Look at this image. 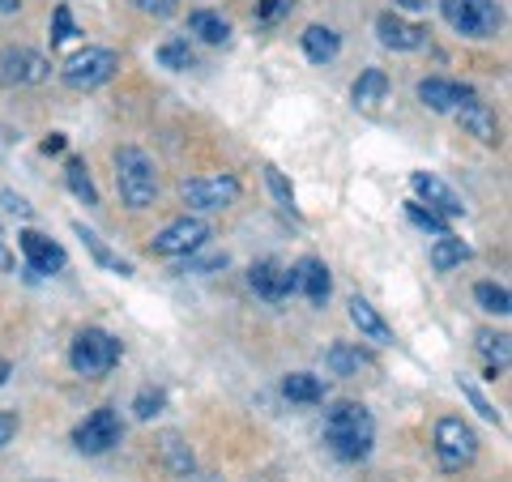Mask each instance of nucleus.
Listing matches in <instances>:
<instances>
[{"mask_svg":"<svg viewBox=\"0 0 512 482\" xmlns=\"http://www.w3.org/2000/svg\"><path fill=\"white\" fill-rule=\"evenodd\" d=\"M18 5H22V0H0V13H13Z\"/></svg>","mask_w":512,"mask_h":482,"instance_id":"43","label":"nucleus"},{"mask_svg":"<svg viewBox=\"0 0 512 482\" xmlns=\"http://www.w3.org/2000/svg\"><path fill=\"white\" fill-rule=\"evenodd\" d=\"M188 30L197 35L201 43H227L231 39V22L214 9H192L188 13Z\"/></svg>","mask_w":512,"mask_h":482,"instance_id":"21","label":"nucleus"},{"mask_svg":"<svg viewBox=\"0 0 512 482\" xmlns=\"http://www.w3.org/2000/svg\"><path fill=\"white\" fill-rule=\"evenodd\" d=\"M402 5H410V9H423V5H427V0H402Z\"/></svg>","mask_w":512,"mask_h":482,"instance_id":"46","label":"nucleus"},{"mask_svg":"<svg viewBox=\"0 0 512 482\" xmlns=\"http://www.w3.org/2000/svg\"><path fill=\"white\" fill-rule=\"evenodd\" d=\"M180 197L188 210L197 214H210V210H227V205L239 201V180L235 175H197V180H184L180 184Z\"/></svg>","mask_w":512,"mask_h":482,"instance_id":"7","label":"nucleus"},{"mask_svg":"<svg viewBox=\"0 0 512 482\" xmlns=\"http://www.w3.org/2000/svg\"><path fill=\"white\" fill-rule=\"evenodd\" d=\"M13 436H18V419H13V414H0V448L13 444Z\"/></svg>","mask_w":512,"mask_h":482,"instance_id":"39","label":"nucleus"},{"mask_svg":"<svg viewBox=\"0 0 512 482\" xmlns=\"http://www.w3.org/2000/svg\"><path fill=\"white\" fill-rule=\"evenodd\" d=\"M478 350L495 363V372H504L508 367V337L504 333H478Z\"/></svg>","mask_w":512,"mask_h":482,"instance_id":"30","label":"nucleus"},{"mask_svg":"<svg viewBox=\"0 0 512 482\" xmlns=\"http://www.w3.org/2000/svg\"><path fill=\"white\" fill-rule=\"evenodd\" d=\"M47 482H52V478H47Z\"/></svg>","mask_w":512,"mask_h":482,"instance_id":"47","label":"nucleus"},{"mask_svg":"<svg viewBox=\"0 0 512 482\" xmlns=\"http://www.w3.org/2000/svg\"><path fill=\"white\" fill-rule=\"evenodd\" d=\"M325 444L338 453L342 461H363L376 444V423L359 401H338L325 414Z\"/></svg>","mask_w":512,"mask_h":482,"instance_id":"1","label":"nucleus"},{"mask_svg":"<svg viewBox=\"0 0 512 482\" xmlns=\"http://www.w3.org/2000/svg\"><path fill=\"white\" fill-rule=\"evenodd\" d=\"M325 367L333 376H359L363 367H372V359L363 355L359 346H346V342H333L329 350H325Z\"/></svg>","mask_w":512,"mask_h":482,"instance_id":"22","label":"nucleus"},{"mask_svg":"<svg viewBox=\"0 0 512 482\" xmlns=\"http://www.w3.org/2000/svg\"><path fill=\"white\" fill-rule=\"evenodd\" d=\"M9 372H13V367H9V359H0V384L9 380Z\"/></svg>","mask_w":512,"mask_h":482,"instance_id":"44","label":"nucleus"},{"mask_svg":"<svg viewBox=\"0 0 512 482\" xmlns=\"http://www.w3.org/2000/svg\"><path fill=\"white\" fill-rule=\"evenodd\" d=\"M350 94H355V107L376 111V107L384 103V94H389V77H384V69H363Z\"/></svg>","mask_w":512,"mask_h":482,"instance_id":"23","label":"nucleus"},{"mask_svg":"<svg viewBox=\"0 0 512 482\" xmlns=\"http://www.w3.org/2000/svg\"><path fill=\"white\" fill-rule=\"evenodd\" d=\"M22 256H26V269L30 273H39V278H52V273H60L64 265H69V256H64L60 244H52L47 235L39 231H22Z\"/></svg>","mask_w":512,"mask_h":482,"instance_id":"13","label":"nucleus"},{"mask_svg":"<svg viewBox=\"0 0 512 482\" xmlns=\"http://www.w3.org/2000/svg\"><path fill=\"white\" fill-rule=\"evenodd\" d=\"M466 261H470V244H461L453 231L436 235V244H431V269L448 273V269H457V265H466Z\"/></svg>","mask_w":512,"mask_h":482,"instance_id":"20","label":"nucleus"},{"mask_svg":"<svg viewBox=\"0 0 512 482\" xmlns=\"http://www.w3.org/2000/svg\"><path fill=\"white\" fill-rule=\"evenodd\" d=\"M52 77V60L35 47H5L0 52V82L5 86H39Z\"/></svg>","mask_w":512,"mask_h":482,"instance_id":"8","label":"nucleus"},{"mask_svg":"<svg viewBox=\"0 0 512 482\" xmlns=\"http://www.w3.org/2000/svg\"><path fill=\"white\" fill-rule=\"evenodd\" d=\"M116 73H120V56L111 52V47H82V52L69 56V60H64V69H60L64 86L82 90V94L107 86Z\"/></svg>","mask_w":512,"mask_h":482,"instance_id":"4","label":"nucleus"},{"mask_svg":"<svg viewBox=\"0 0 512 482\" xmlns=\"http://www.w3.org/2000/svg\"><path fill=\"white\" fill-rule=\"evenodd\" d=\"M163 461L171 465V474H175V478H184V474L197 470V465H192L188 444H184L180 436H175V431H167V436H163Z\"/></svg>","mask_w":512,"mask_h":482,"instance_id":"28","label":"nucleus"},{"mask_svg":"<svg viewBox=\"0 0 512 482\" xmlns=\"http://www.w3.org/2000/svg\"><path fill=\"white\" fill-rule=\"evenodd\" d=\"M133 9L150 13V18H171V13L180 9V0H133Z\"/></svg>","mask_w":512,"mask_h":482,"instance_id":"37","label":"nucleus"},{"mask_svg":"<svg viewBox=\"0 0 512 482\" xmlns=\"http://www.w3.org/2000/svg\"><path fill=\"white\" fill-rule=\"evenodd\" d=\"M69 363L77 376L86 380H103L111 367L120 363V342L111 337L107 329H82L73 337V350H69Z\"/></svg>","mask_w":512,"mask_h":482,"instance_id":"3","label":"nucleus"},{"mask_svg":"<svg viewBox=\"0 0 512 482\" xmlns=\"http://www.w3.org/2000/svg\"><path fill=\"white\" fill-rule=\"evenodd\" d=\"M73 35H77V26H73V13H69V5H60V9H56V18H52V47L69 43Z\"/></svg>","mask_w":512,"mask_h":482,"instance_id":"34","label":"nucleus"},{"mask_svg":"<svg viewBox=\"0 0 512 482\" xmlns=\"http://www.w3.org/2000/svg\"><path fill=\"white\" fill-rule=\"evenodd\" d=\"M116 188L128 210H150L158 197V167L141 146H120L116 150Z\"/></svg>","mask_w":512,"mask_h":482,"instance_id":"2","label":"nucleus"},{"mask_svg":"<svg viewBox=\"0 0 512 482\" xmlns=\"http://www.w3.org/2000/svg\"><path fill=\"white\" fill-rule=\"evenodd\" d=\"M453 116L461 120V128H466L470 137L483 141V146H495V141H500V120H495V111H491L483 99H478L474 90L453 107Z\"/></svg>","mask_w":512,"mask_h":482,"instance_id":"12","label":"nucleus"},{"mask_svg":"<svg viewBox=\"0 0 512 482\" xmlns=\"http://www.w3.org/2000/svg\"><path fill=\"white\" fill-rule=\"evenodd\" d=\"M5 205H9V214H18V218H30V205L22 197H13V192H5Z\"/></svg>","mask_w":512,"mask_h":482,"instance_id":"41","label":"nucleus"},{"mask_svg":"<svg viewBox=\"0 0 512 482\" xmlns=\"http://www.w3.org/2000/svg\"><path fill=\"white\" fill-rule=\"evenodd\" d=\"M376 35H380L384 47H393V52H419V47L427 43V30L414 26V22H402L397 13H380Z\"/></svg>","mask_w":512,"mask_h":482,"instance_id":"14","label":"nucleus"},{"mask_svg":"<svg viewBox=\"0 0 512 482\" xmlns=\"http://www.w3.org/2000/svg\"><path fill=\"white\" fill-rule=\"evenodd\" d=\"M248 286L265 303H282L286 295H295L291 291V269H282L278 261H256L252 273H248Z\"/></svg>","mask_w":512,"mask_h":482,"instance_id":"15","label":"nucleus"},{"mask_svg":"<svg viewBox=\"0 0 512 482\" xmlns=\"http://www.w3.org/2000/svg\"><path fill=\"white\" fill-rule=\"evenodd\" d=\"M210 273V269H227V256H205V261H192V265H184V273Z\"/></svg>","mask_w":512,"mask_h":482,"instance_id":"38","label":"nucleus"},{"mask_svg":"<svg viewBox=\"0 0 512 482\" xmlns=\"http://www.w3.org/2000/svg\"><path fill=\"white\" fill-rule=\"evenodd\" d=\"M350 320H355V329L367 337V342H376V346H393V342H397L393 329L384 325V316H380L367 299H359V295L350 299Z\"/></svg>","mask_w":512,"mask_h":482,"instance_id":"18","label":"nucleus"},{"mask_svg":"<svg viewBox=\"0 0 512 482\" xmlns=\"http://www.w3.org/2000/svg\"><path fill=\"white\" fill-rule=\"evenodd\" d=\"M13 269V252L5 248V244H0V273H9Z\"/></svg>","mask_w":512,"mask_h":482,"instance_id":"42","label":"nucleus"},{"mask_svg":"<svg viewBox=\"0 0 512 482\" xmlns=\"http://www.w3.org/2000/svg\"><path fill=\"white\" fill-rule=\"evenodd\" d=\"M64 146H69V137H64V133H52L39 150H43V154H64Z\"/></svg>","mask_w":512,"mask_h":482,"instance_id":"40","label":"nucleus"},{"mask_svg":"<svg viewBox=\"0 0 512 482\" xmlns=\"http://www.w3.org/2000/svg\"><path fill=\"white\" fill-rule=\"evenodd\" d=\"M73 231H77V239H82V244L94 252V261H99V265H107V269H116L120 273V278H128V273H133V265H128V261H120V256L116 252H111L107 244H103V239L99 235H94L90 227H86V222H73Z\"/></svg>","mask_w":512,"mask_h":482,"instance_id":"24","label":"nucleus"},{"mask_svg":"<svg viewBox=\"0 0 512 482\" xmlns=\"http://www.w3.org/2000/svg\"><path fill=\"white\" fill-rule=\"evenodd\" d=\"M163 406H167V393H163V389H150V384H146V389L137 393V401H133V414H137L141 423H150Z\"/></svg>","mask_w":512,"mask_h":482,"instance_id":"31","label":"nucleus"},{"mask_svg":"<svg viewBox=\"0 0 512 482\" xmlns=\"http://www.w3.org/2000/svg\"><path fill=\"white\" fill-rule=\"evenodd\" d=\"M338 52H342V35L333 26H308L303 30V56H308L312 64L338 60Z\"/></svg>","mask_w":512,"mask_h":482,"instance_id":"19","label":"nucleus"},{"mask_svg":"<svg viewBox=\"0 0 512 482\" xmlns=\"http://www.w3.org/2000/svg\"><path fill=\"white\" fill-rule=\"evenodd\" d=\"M120 436H124L120 414L111 410V406H99L94 414H86V423H77V431H73V444L82 448V453L99 457V453H107V448H116V444H120Z\"/></svg>","mask_w":512,"mask_h":482,"instance_id":"9","label":"nucleus"},{"mask_svg":"<svg viewBox=\"0 0 512 482\" xmlns=\"http://www.w3.org/2000/svg\"><path fill=\"white\" fill-rule=\"evenodd\" d=\"M282 393H286V401H299V406H316V401H325V384L308 372H295L282 380Z\"/></svg>","mask_w":512,"mask_h":482,"instance_id":"25","label":"nucleus"},{"mask_svg":"<svg viewBox=\"0 0 512 482\" xmlns=\"http://www.w3.org/2000/svg\"><path fill=\"white\" fill-rule=\"evenodd\" d=\"M265 184H269V192L278 197L282 210H291V205H295V192H291V184L282 180V171H278V167H265Z\"/></svg>","mask_w":512,"mask_h":482,"instance_id":"33","label":"nucleus"},{"mask_svg":"<svg viewBox=\"0 0 512 482\" xmlns=\"http://www.w3.org/2000/svg\"><path fill=\"white\" fill-rule=\"evenodd\" d=\"M474 299H478V308L491 312V316H508L512 312V299L504 286H495V282H478L474 286Z\"/></svg>","mask_w":512,"mask_h":482,"instance_id":"29","label":"nucleus"},{"mask_svg":"<svg viewBox=\"0 0 512 482\" xmlns=\"http://www.w3.org/2000/svg\"><path fill=\"white\" fill-rule=\"evenodd\" d=\"M205 239H210V227L201 218H175L171 227H163L150 239V252L154 256H192Z\"/></svg>","mask_w":512,"mask_h":482,"instance_id":"10","label":"nucleus"},{"mask_svg":"<svg viewBox=\"0 0 512 482\" xmlns=\"http://www.w3.org/2000/svg\"><path fill=\"white\" fill-rule=\"evenodd\" d=\"M466 94H470V86H457V82H448V77H423L419 82V99L431 111H440V116H453V107L466 99Z\"/></svg>","mask_w":512,"mask_h":482,"instance_id":"17","label":"nucleus"},{"mask_svg":"<svg viewBox=\"0 0 512 482\" xmlns=\"http://www.w3.org/2000/svg\"><path fill=\"white\" fill-rule=\"evenodd\" d=\"M158 64H163V69H171V73H184V69H192V64H197V52L188 47V39H167L163 47H158Z\"/></svg>","mask_w":512,"mask_h":482,"instance_id":"27","label":"nucleus"},{"mask_svg":"<svg viewBox=\"0 0 512 482\" xmlns=\"http://www.w3.org/2000/svg\"><path fill=\"white\" fill-rule=\"evenodd\" d=\"M406 214H410L414 227H423V231H431V235H444V231H448V227H444V218H440V214H431V210H423L419 201H406Z\"/></svg>","mask_w":512,"mask_h":482,"instance_id":"32","label":"nucleus"},{"mask_svg":"<svg viewBox=\"0 0 512 482\" xmlns=\"http://www.w3.org/2000/svg\"><path fill=\"white\" fill-rule=\"evenodd\" d=\"M291 9H295V0H256V22L274 26L282 13H291Z\"/></svg>","mask_w":512,"mask_h":482,"instance_id":"35","label":"nucleus"},{"mask_svg":"<svg viewBox=\"0 0 512 482\" xmlns=\"http://www.w3.org/2000/svg\"><path fill=\"white\" fill-rule=\"evenodd\" d=\"M64 180H69V188H73V197H77V201L99 205V188H94V180H90L86 158H69V163H64Z\"/></svg>","mask_w":512,"mask_h":482,"instance_id":"26","label":"nucleus"},{"mask_svg":"<svg viewBox=\"0 0 512 482\" xmlns=\"http://www.w3.org/2000/svg\"><path fill=\"white\" fill-rule=\"evenodd\" d=\"M436 457H440V465L448 474H457V470H466V465H474V457H478V436H474V427L466 423V419H440L436 423Z\"/></svg>","mask_w":512,"mask_h":482,"instance_id":"6","label":"nucleus"},{"mask_svg":"<svg viewBox=\"0 0 512 482\" xmlns=\"http://www.w3.org/2000/svg\"><path fill=\"white\" fill-rule=\"evenodd\" d=\"M461 393H466V397L474 401V410H478V414H483V419H487V423H500V410H495V406H491V401H487L483 393H478V389H474V384H470V380H461Z\"/></svg>","mask_w":512,"mask_h":482,"instance_id":"36","label":"nucleus"},{"mask_svg":"<svg viewBox=\"0 0 512 482\" xmlns=\"http://www.w3.org/2000/svg\"><path fill=\"white\" fill-rule=\"evenodd\" d=\"M291 291L308 295L312 303H325V299H329V291H333L325 261H316V256H303V261L291 269Z\"/></svg>","mask_w":512,"mask_h":482,"instance_id":"16","label":"nucleus"},{"mask_svg":"<svg viewBox=\"0 0 512 482\" xmlns=\"http://www.w3.org/2000/svg\"><path fill=\"white\" fill-rule=\"evenodd\" d=\"M440 13H444V22L466 39H491L504 22L495 0H440Z\"/></svg>","mask_w":512,"mask_h":482,"instance_id":"5","label":"nucleus"},{"mask_svg":"<svg viewBox=\"0 0 512 482\" xmlns=\"http://www.w3.org/2000/svg\"><path fill=\"white\" fill-rule=\"evenodd\" d=\"M180 482H210V478H205V474H197V470H192V474H184Z\"/></svg>","mask_w":512,"mask_h":482,"instance_id":"45","label":"nucleus"},{"mask_svg":"<svg viewBox=\"0 0 512 482\" xmlns=\"http://www.w3.org/2000/svg\"><path fill=\"white\" fill-rule=\"evenodd\" d=\"M410 188H414V197H419V205H427L431 214H440V218H461V214H466L461 197L440 180V175L414 171V175H410Z\"/></svg>","mask_w":512,"mask_h":482,"instance_id":"11","label":"nucleus"}]
</instances>
